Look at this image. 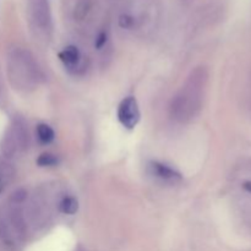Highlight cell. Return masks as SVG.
Instances as JSON below:
<instances>
[{"label": "cell", "mask_w": 251, "mask_h": 251, "mask_svg": "<svg viewBox=\"0 0 251 251\" xmlns=\"http://www.w3.org/2000/svg\"><path fill=\"white\" fill-rule=\"evenodd\" d=\"M107 41H108V34L105 33V32H100V33L97 36V38H96L95 47L97 49L103 48V47L105 46V43H107Z\"/></svg>", "instance_id": "obj_16"}, {"label": "cell", "mask_w": 251, "mask_h": 251, "mask_svg": "<svg viewBox=\"0 0 251 251\" xmlns=\"http://www.w3.org/2000/svg\"><path fill=\"white\" fill-rule=\"evenodd\" d=\"M59 59L66 65H75L80 60V50L76 47L69 46L59 53Z\"/></svg>", "instance_id": "obj_8"}, {"label": "cell", "mask_w": 251, "mask_h": 251, "mask_svg": "<svg viewBox=\"0 0 251 251\" xmlns=\"http://www.w3.org/2000/svg\"><path fill=\"white\" fill-rule=\"evenodd\" d=\"M37 136H38V140L42 144L48 145L54 140L55 132L48 124H39L37 126Z\"/></svg>", "instance_id": "obj_9"}, {"label": "cell", "mask_w": 251, "mask_h": 251, "mask_svg": "<svg viewBox=\"0 0 251 251\" xmlns=\"http://www.w3.org/2000/svg\"><path fill=\"white\" fill-rule=\"evenodd\" d=\"M37 164L39 167H53L58 164V158L51 153H42L41 156L37 158Z\"/></svg>", "instance_id": "obj_12"}, {"label": "cell", "mask_w": 251, "mask_h": 251, "mask_svg": "<svg viewBox=\"0 0 251 251\" xmlns=\"http://www.w3.org/2000/svg\"><path fill=\"white\" fill-rule=\"evenodd\" d=\"M9 71L11 76V81H17V83L21 82H29L32 78H37V71L38 69L34 65L33 60L28 53L19 51L14 53L10 56L9 63Z\"/></svg>", "instance_id": "obj_2"}, {"label": "cell", "mask_w": 251, "mask_h": 251, "mask_svg": "<svg viewBox=\"0 0 251 251\" xmlns=\"http://www.w3.org/2000/svg\"><path fill=\"white\" fill-rule=\"evenodd\" d=\"M31 7L34 21L43 29H48L50 27V10L48 0H31Z\"/></svg>", "instance_id": "obj_4"}, {"label": "cell", "mask_w": 251, "mask_h": 251, "mask_svg": "<svg viewBox=\"0 0 251 251\" xmlns=\"http://www.w3.org/2000/svg\"><path fill=\"white\" fill-rule=\"evenodd\" d=\"M10 134L14 137L16 146L19 150H26L29 145V135L27 125L22 118L16 117L12 123V127L10 130Z\"/></svg>", "instance_id": "obj_5"}, {"label": "cell", "mask_w": 251, "mask_h": 251, "mask_svg": "<svg viewBox=\"0 0 251 251\" xmlns=\"http://www.w3.org/2000/svg\"><path fill=\"white\" fill-rule=\"evenodd\" d=\"M2 189H4V183H2V180L0 179V194L2 193Z\"/></svg>", "instance_id": "obj_19"}, {"label": "cell", "mask_w": 251, "mask_h": 251, "mask_svg": "<svg viewBox=\"0 0 251 251\" xmlns=\"http://www.w3.org/2000/svg\"><path fill=\"white\" fill-rule=\"evenodd\" d=\"M140 117L141 114H140L137 100L134 97L124 98L118 108V119L120 124L126 129L131 130L139 124Z\"/></svg>", "instance_id": "obj_3"}, {"label": "cell", "mask_w": 251, "mask_h": 251, "mask_svg": "<svg viewBox=\"0 0 251 251\" xmlns=\"http://www.w3.org/2000/svg\"><path fill=\"white\" fill-rule=\"evenodd\" d=\"M10 223H11V227L14 228L15 233L19 237H24L26 234V222H25L21 211L17 210V208L10 211Z\"/></svg>", "instance_id": "obj_7"}, {"label": "cell", "mask_w": 251, "mask_h": 251, "mask_svg": "<svg viewBox=\"0 0 251 251\" xmlns=\"http://www.w3.org/2000/svg\"><path fill=\"white\" fill-rule=\"evenodd\" d=\"M206 82L205 71L202 69L193 71L185 87L173 98L171 114L178 122H188L195 117L201 108L202 88Z\"/></svg>", "instance_id": "obj_1"}, {"label": "cell", "mask_w": 251, "mask_h": 251, "mask_svg": "<svg viewBox=\"0 0 251 251\" xmlns=\"http://www.w3.org/2000/svg\"><path fill=\"white\" fill-rule=\"evenodd\" d=\"M243 189H244L245 191H248L249 194H251V180L244 181V183H243Z\"/></svg>", "instance_id": "obj_17"}, {"label": "cell", "mask_w": 251, "mask_h": 251, "mask_svg": "<svg viewBox=\"0 0 251 251\" xmlns=\"http://www.w3.org/2000/svg\"><path fill=\"white\" fill-rule=\"evenodd\" d=\"M119 25L120 27H123V28L129 29L134 26V19H132L130 15H122L119 19Z\"/></svg>", "instance_id": "obj_15"}, {"label": "cell", "mask_w": 251, "mask_h": 251, "mask_svg": "<svg viewBox=\"0 0 251 251\" xmlns=\"http://www.w3.org/2000/svg\"><path fill=\"white\" fill-rule=\"evenodd\" d=\"M150 171L156 178L162 179L164 181H178L181 179L179 172L173 169L167 164L161 163V162H151L150 163Z\"/></svg>", "instance_id": "obj_6"}, {"label": "cell", "mask_w": 251, "mask_h": 251, "mask_svg": "<svg viewBox=\"0 0 251 251\" xmlns=\"http://www.w3.org/2000/svg\"><path fill=\"white\" fill-rule=\"evenodd\" d=\"M27 199V191L25 189L20 188L17 190H15L14 193L10 196V201L15 205H19V203H22Z\"/></svg>", "instance_id": "obj_13"}, {"label": "cell", "mask_w": 251, "mask_h": 251, "mask_svg": "<svg viewBox=\"0 0 251 251\" xmlns=\"http://www.w3.org/2000/svg\"><path fill=\"white\" fill-rule=\"evenodd\" d=\"M59 210L63 212L64 215H75L78 210V201L77 199L73 198V196H68L61 200L60 205H59Z\"/></svg>", "instance_id": "obj_10"}, {"label": "cell", "mask_w": 251, "mask_h": 251, "mask_svg": "<svg viewBox=\"0 0 251 251\" xmlns=\"http://www.w3.org/2000/svg\"><path fill=\"white\" fill-rule=\"evenodd\" d=\"M0 239L5 240V242L10 239L9 226H7L6 221L4 220V217H1V213H0Z\"/></svg>", "instance_id": "obj_14"}, {"label": "cell", "mask_w": 251, "mask_h": 251, "mask_svg": "<svg viewBox=\"0 0 251 251\" xmlns=\"http://www.w3.org/2000/svg\"><path fill=\"white\" fill-rule=\"evenodd\" d=\"M75 251H87V250H86L83 247H81V245H78V247L75 249Z\"/></svg>", "instance_id": "obj_18"}, {"label": "cell", "mask_w": 251, "mask_h": 251, "mask_svg": "<svg viewBox=\"0 0 251 251\" xmlns=\"http://www.w3.org/2000/svg\"><path fill=\"white\" fill-rule=\"evenodd\" d=\"M17 150L19 149H17L16 146V142H15L12 135L9 132V134H6V136L4 137V140H2L1 142V153L4 154V157H6V158H11V157L16 153Z\"/></svg>", "instance_id": "obj_11"}]
</instances>
